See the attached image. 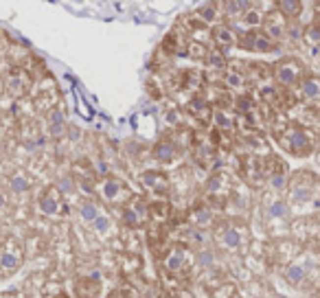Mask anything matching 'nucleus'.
Segmentation results:
<instances>
[{"label":"nucleus","mask_w":320,"mask_h":298,"mask_svg":"<svg viewBox=\"0 0 320 298\" xmlns=\"http://www.w3.org/2000/svg\"><path fill=\"white\" fill-rule=\"evenodd\" d=\"M211 119H213L215 127H217V132H222V130H233V127H235V119L230 116V112L224 110V108H215V110L211 112Z\"/></svg>","instance_id":"5701e85b"},{"label":"nucleus","mask_w":320,"mask_h":298,"mask_svg":"<svg viewBox=\"0 0 320 298\" xmlns=\"http://www.w3.org/2000/svg\"><path fill=\"white\" fill-rule=\"evenodd\" d=\"M272 75H274L276 83L283 88H292L296 83L303 81L305 77V70H303V64L298 59H292V57H285V59H279L272 68Z\"/></svg>","instance_id":"7ed1b4c3"},{"label":"nucleus","mask_w":320,"mask_h":298,"mask_svg":"<svg viewBox=\"0 0 320 298\" xmlns=\"http://www.w3.org/2000/svg\"><path fill=\"white\" fill-rule=\"evenodd\" d=\"M239 49L243 51H257V53H272L276 49V42H272L263 31H250L243 37H239Z\"/></svg>","instance_id":"9d476101"},{"label":"nucleus","mask_w":320,"mask_h":298,"mask_svg":"<svg viewBox=\"0 0 320 298\" xmlns=\"http://www.w3.org/2000/svg\"><path fill=\"white\" fill-rule=\"evenodd\" d=\"M224 81H226V86L233 88V90H243L246 88V77H243L239 70H226Z\"/></svg>","instance_id":"7c9ffc66"},{"label":"nucleus","mask_w":320,"mask_h":298,"mask_svg":"<svg viewBox=\"0 0 320 298\" xmlns=\"http://www.w3.org/2000/svg\"><path fill=\"white\" fill-rule=\"evenodd\" d=\"M162 266L171 274L182 272L187 266V248L185 245H173V248H169L167 254L162 257Z\"/></svg>","instance_id":"4468645a"},{"label":"nucleus","mask_w":320,"mask_h":298,"mask_svg":"<svg viewBox=\"0 0 320 298\" xmlns=\"http://www.w3.org/2000/svg\"><path fill=\"white\" fill-rule=\"evenodd\" d=\"M276 11L285 20H296L303 13V2L300 0H281V2H276Z\"/></svg>","instance_id":"a211bd4d"},{"label":"nucleus","mask_w":320,"mask_h":298,"mask_svg":"<svg viewBox=\"0 0 320 298\" xmlns=\"http://www.w3.org/2000/svg\"><path fill=\"white\" fill-rule=\"evenodd\" d=\"M261 29L272 42H279V40H283V37L288 35V20H285V18L274 9V11H270V13L263 16Z\"/></svg>","instance_id":"9b49d317"},{"label":"nucleus","mask_w":320,"mask_h":298,"mask_svg":"<svg viewBox=\"0 0 320 298\" xmlns=\"http://www.w3.org/2000/svg\"><path fill=\"white\" fill-rule=\"evenodd\" d=\"M283 145L290 154L294 156H309L312 151V138H309V132L300 125H292L285 130L283 134Z\"/></svg>","instance_id":"39448f33"},{"label":"nucleus","mask_w":320,"mask_h":298,"mask_svg":"<svg viewBox=\"0 0 320 298\" xmlns=\"http://www.w3.org/2000/svg\"><path fill=\"white\" fill-rule=\"evenodd\" d=\"M307 274H309L307 263L294 261V263H290V266L285 268L283 278L290 283V285H300V283H305V278H307Z\"/></svg>","instance_id":"f3484780"},{"label":"nucleus","mask_w":320,"mask_h":298,"mask_svg":"<svg viewBox=\"0 0 320 298\" xmlns=\"http://www.w3.org/2000/svg\"><path fill=\"white\" fill-rule=\"evenodd\" d=\"M99 215H101V213H99V204L95 200L81 202V206H79V219L81 221H86V224L92 226V221H95Z\"/></svg>","instance_id":"393cba45"},{"label":"nucleus","mask_w":320,"mask_h":298,"mask_svg":"<svg viewBox=\"0 0 320 298\" xmlns=\"http://www.w3.org/2000/svg\"><path fill=\"white\" fill-rule=\"evenodd\" d=\"M4 298H20L18 294H9V296H4Z\"/></svg>","instance_id":"79ce46f5"},{"label":"nucleus","mask_w":320,"mask_h":298,"mask_svg":"<svg viewBox=\"0 0 320 298\" xmlns=\"http://www.w3.org/2000/svg\"><path fill=\"white\" fill-rule=\"evenodd\" d=\"M7 211H9V195L0 189V215H4Z\"/></svg>","instance_id":"58836bf2"},{"label":"nucleus","mask_w":320,"mask_h":298,"mask_svg":"<svg viewBox=\"0 0 320 298\" xmlns=\"http://www.w3.org/2000/svg\"><path fill=\"white\" fill-rule=\"evenodd\" d=\"M303 37L309 42L312 46H320V25H312V27H307L303 33Z\"/></svg>","instance_id":"72a5a7b5"},{"label":"nucleus","mask_w":320,"mask_h":298,"mask_svg":"<svg viewBox=\"0 0 320 298\" xmlns=\"http://www.w3.org/2000/svg\"><path fill=\"white\" fill-rule=\"evenodd\" d=\"M305 31H300V27H288V35L292 37V40H300L303 37Z\"/></svg>","instance_id":"ea45409f"},{"label":"nucleus","mask_w":320,"mask_h":298,"mask_svg":"<svg viewBox=\"0 0 320 298\" xmlns=\"http://www.w3.org/2000/svg\"><path fill=\"white\" fill-rule=\"evenodd\" d=\"M9 189H11V193H16V195H27V193L31 191V180L25 176V173H13L11 178H9Z\"/></svg>","instance_id":"b1692460"},{"label":"nucleus","mask_w":320,"mask_h":298,"mask_svg":"<svg viewBox=\"0 0 320 298\" xmlns=\"http://www.w3.org/2000/svg\"><path fill=\"white\" fill-rule=\"evenodd\" d=\"M97 191L101 195V200L107 202V204H125L132 197L130 189L116 178H103L97 184Z\"/></svg>","instance_id":"423d86ee"},{"label":"nucleus","mask_w":320,"mask_h":298,"mask_svg":"<svg viewBox=\"0 0 320 298\" xmlns=\"http://www.w3.org/2000/svg\"><path fill=\"white\" fill-rule=\"evenodd\" d=\"M197 263L209 270H213L217 266V257H215V252H211V250H202L200 254H197Z\"/></svg>","instance_id":"473e14b6"},{"label":"nucleus","mask_w":320,"mask_h":298,"mask_svg":"<svg viewBox=\"0 0 320 298\" xmlns=\"http://www.w3.org/2000/svg\"><path fill=\"white\" fill-rule=\"evenodd\" d=\"M55 298H66V296H64V294H57V296H55Z\"/></svg>","instance_id":"37998d69"},{"label":"nucleus","mask_w":320,"mask_h":298,"mask_svg":"<svg viewBox=\"0 0 320 298\" xmlns=\"http://www.w3.org/2000/svg\"><path fill=\"white\" fill-rule=\"evenodd\" d=\"M178 298H193V296H189L187 292H182V294H178Z\"/></svg>","instance_id":"a19ab883"},{"label":"nucleus","mask_w":320,"mask_h":298,"mask_svg":"<svg viewBox=\"0 0 320 298\" xmlns=\"http://www.w3.org/2000/svg\"><path fill=\"white\" fill-rule=\"evenodd\" d=\"M222 7L226 9V16H230V18H241L243 13L252 9V2H248V0H233V2H224Z\"/></svg>","instance_id":"a878e982"},{"label":"nucleus","mask_w":320,"mask_h":298,"mask_svg":"<svg viewBox=\"0 0 320 298\" xmlns=\"http://www.w3.org/2000/svg\"><path fill=\"white\" fill-rule=\"evenodd\" d=\"M239 25H241L243 29H257V27L263 25V13L252 7L250 11H246L241 18H239Z\"/></svg>","instance_id":"bb28decb"},{"label":"nucleus","mask_w":320,"mask_h":298,"mask_svg":"<svg viewBox=\"0 0 320 298\" xmlns=\"http://www.w3.org/2000/svg\"><path fill=\"white\" fill-rule=\"evenodd\" d=\"M189 112H193L195 116H202V119H206V116L211 114V106H209V101H206L204 97H195L193 101L189 103Z\"/></svg>","instance_id":"c85d7f7f"},{"label":"nucleus","mask_w":320,"mask_h":298,"mask_svg":"<svg viewBox=\"0 0 320 298\" xmlns=\"http://www.w3.org/2000/svg\"><path fill=\"white\" fill-rule=\"evenodd\" d=\"M49 130H51V134H53L55 138L64 134L66 123H64V116H62V112L59 110H55V112H51L49 114Z\"/></svg>","instance_id":"cd10ccee"},{"label":"nucleus","mask_w":320,"mask_h":298,"mask_svg":"<svg viewBox=\"0 0 320 298\" xmlns=\"http://www.w3.org/2000/svg\"><path fill=\"white\" fill-rule=\"evenodd\" d=\"M140 182L145 184V187L149 189L152 193H156V195H167L169 193V180L164 173L160 171H145L143 176H140Z\"/></svg>","instance_id":"2eb2a0df"},{"label":"nucleus","mask_w":320,"mask_h":298,"mask_svg":"<svg viewBox=\"0 0 320 298\" xmlns=\"http://www.w3.org/2000/svg\"><path fill=\"white\" fill-rule=\"evenodd\" d=\"M290 204H309L316 197L320 182L314 173L309 171H300L290 180Z\"/></svg>","instance_id":"f257e3e1"},{"label":"nucleus","mask_w":320,"mask_h":298,"mask_svg":"<svg viewBox=\"0 0 320 298\" xmlns=\"http://www.w3.org/2000/svg\"><path fill=\"white\" fill-rule=\"evenodd\" d=\"M178 156V147L173 145V140L169 138H160L156 145H154V158L158 160L160 164H169L173 163Z\"/></svg>","instance_id":"dca6fc26"},{"label":"nucleus","mask_w":320,"mask_h":298,"mask_svg":"<svg viewBox=\"0 0 320 298\" xmlns=\"http://www.w3.org/2000/svg\"><path fill=\"white\" fill-rule=\"evenodd\" d=\"M31 75L27 73L25 68H13L11 73L7 75V92L11 94L13 99H20L29 92L31 88Z\"/></svg>","instance_id":"f8f14e48"},{"label":"nucleus","mask_w":320,"mask_h":298,"mask_svg":"<svg viewBox=\"0 0 320 298\" xmlns=\"http://www.w3.org/2000/svg\"><path fill=\"white\" fill-rule=\"evenodd\" d=\"M263 217L270 224H285L290 219V202L279 193H272L263 200Z\"/></svg>","instance_id":"0eeeda50"},{"label":"nucleus","mask_w":320,"mask_h":298,"mask_svg":"<svg viewBox=\"0 0 320 298\" xmlns=\"http://www.w3.org/2000/svg\"><path fill=\"white\" fill-rule=\"evenodd\" d=\"M59 191H62V195L64 193H70V191H75V180H70V178H64L62 180V187H57Z\"/></svg>","instance_id":"4c0bfd02"},{"label":"nucleus","mask_w":320,"mask_h":298,"mask_svg":"<svg viewBox=\"0 0 320 298\" xmlns=\"http://www.w3.org/2000/svg\"><path fill=\"white\" fill-rule=\"evenodd\" d=\"M237 106H239V110H241L243 114H248V112L252 110V99H250V97H241V99L237 101Z\"/></svg>","instance_id":"e433bc0d"},{"label":"nucleus","mask_w":320,"mask_h":298,"mask_svg":"<svg viewBox=\"0 0 320 298\" xmlns=\"http://www.w3.org/2000/svg\"><path fill=\"white\" fill-rule=\"evenodd\" d=\"M191 241H193V244H195V245H206V244H209V237H206V233H204V230L195 228V230H193V233H191Z\"/></svg>","instance_id":"c9c22d12"},{"label":"nucleus","mask_w":320,"mask_h":298,"mask_svg":"<svg viewBox=\"0 0 320 298\" xmlns=\"http://www.w3.org/2000/svg\"><path fill=\"white\" fill-rule=\"evenodd\" d=\"M92 230L97 235H107L112 230V219L107 215H99L95 221H92Z\"/></svg>","instance_id":"2f4dec72"},{"label":"nucleus","mask_w":320,"mask_h":298,"mask_svg":"<svg viewBox=\"0 0 320 298\" xmlns=\"http://www.w3.org/2000/svg\"><path fill=\"white\" fill-rule=\"evenodd\" d=\"M37 209H40V213H42V215H46V217L62 215L64 209H66L62 191H59L57 187H49L40 195V200H37Z\"/></svg>","instance_id":"6e6552de"},{"label":"nucleus","mask_w":320,"mask_h":298,"mask_svg":"<svg viewBox=\"0 0 320 298\" xmlns=\"http://www.w3.org/2000/svg\"><path fill=\"white\" fill-rule=\"evenodd\" d=\"M195 16H197V20H200L202 25L211 27L213 22H217V20H219V4H215V2L202 4V7H197V9H195Z\"/></svg>","instance_id":"6ab92c4d"},{"label":"nucleus","mask_w":320,"mask_h":298,"mask_svg":"<svg viewBox=\"0 0 320 298\" xmlns=\"http://www.w3.org/2000/svg\"><path fill=\"white\" fill-rule=\"evenodd\" d=\"M123 224L130 228H138L149 219V202L143 195H132L123 204Z\"/></svg>","instance_id":"20e7f679"},{"label":"nucleus","mask_w":320,"mask_h":298,"mask_svg":"<svg viewBox=\"0 0 320 298\" xmlns=\"http://www.w3.org/2000/svg\"><path fill=\"white\" fill-rule=\"evenodd\" d=\"M110 298H119V296H116V294H112V296H110Z\"/></svg>","instance_id":"a18cd8bd"},{"label":"nucleus","mask_w":320,"mask_h":298,"mask_svg":"<svg viewBox=\"0 0 320 298\" xmlns=\"http://www.w3.org/2000/svg\"><path fill=\"white\" fill-rule=\"evenodd\" d=\"M25 259V245L20 239L9 237L0 244V276H9L22 266Z\"/></svg>","instance_id":"f03ea898"},{"label":"nucleus","mask_w":320,"mask_h":298,"mask_svg":"<svg viewBox=\"0 0 320 298\" xmlns=\"http://www.w3.org/2000/svg\"><path fill=\"white\" fill-rule=\"evenodd\" d=\"M222 184H224V176H222V173H215V176L206 182V191L215 195V193L222 191Z\"/></svg>","instance_id":"f704fd0d"},{"label":"nucleus","mask_w":320,"mask_h":298,"mask_svg":"<svg viewBox=\"0 0 320 298\" xmlns=\"http://www.w3.org/2000/svg\"><path fill=\"white\" fill-rule=\"evenodd\" d=\"M189 221L195 228H206V226H211L213 224V213H211L209 206H195V209L191 211V215H189Z\"/></svg>","instance_id":"aec40b11"},{"label":"nucleus","mask_w":320,"mask_h":298,"mask_svg":"<svg viewBox=\"0 0 320 298\" xmlns=\"http://www.w3.org/2000/svg\"><path fill=\"white\" fill-rule=\"evenodd\" d=\"M215 239H217V244L222 245V248L230 250V252H235V250H239L243 245V235L241 230L237 228V226L233 224H222L217 230H215Z\"/></svg>","instance_id":"ddd939ff"},{"label":"nucleus","mask_w":320,"mask_h":298,"mask_svg":"<svg viewBox=\"0 0 320 298\" xmlns=\"http://www.w3.org/2000/svg\"><path fill=\"white\" fill-rule=\"evenodd\" d=\"M0 46H2V35H0Z\"/></svg>","instance_id":"c03bdc74"},{"label":"nucleus","mask_w":320,"mask_h":298,"mask_svg":"<svg viewBox=\"0 0 320 298\" xmlns=\"http://www.w3.org/2000/svg\"><path fill=\"white\" fill-rule=\"evenodd\" d=\"M206 61H209V66L213 70H226V66H228V59H226V55L219 49L209 51V55H206Z\"/></svg>","instance_id":"c756f323"},{"label":"nucleus","mask_w":320,"mask_h":298,"mask_svg":"<svg viewBox=\"0 0 320 298\" xmlns=\"http://www.w3.org/2000/svg\"><path fill=\"white\" fill-rule=\"evenodd\" d=\"M213 37H215V44L217 46H235L239 42V37L235 35V29L233 27H226V25L215 27Z\"/></svg>","instance_id":"412c9836"},{"label":"nucleus","mask_w":320,"mask_h":298,"mask_svg":"<svg viewBox=\"0 0 320 298\" xmlns=\"http://www.w3.org/2000/svg\"><path fill=\"white\" fill-rule=\"evenodd\" d=\"M267 173V184H270L272 193H281L290 187V167L279 158L270 160V167H266Z\"/></svg>","instance_id":"1a4fd4ad"},{"label":"nucleus","mask_w":320,"mask_h":298,"mask_svg":"<svg viewBox=\"0 0 320 298\" xmlns=\"http://www.w3.org/2000/svg\"><path fill=\"white\" fill-rule=\"evenodd\" d=\"M300 94L305 99H318L320 97V77L316 75H305L300 81Z\"/></svg>","instance_id":"4be33fe9"}]
</instances>
